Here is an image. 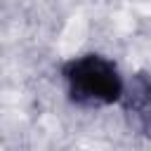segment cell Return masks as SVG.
<instances>
[{
  "instance_id": "2",
  "label": "cell",
  "mask_w": 151,
  "mask_h": 151,
  "mask_svg": "<svg viewBox=\"0 0 151 151\" xmlns=\"http://www.w3.org/2000/svg\"><path fill=\"white\" fill-rule=\"evenodd\" d=\"M118 106L125 111L132 130L149 137V130H151V78L146 71H137L130 78H125V90H123Z\"/></svg>"
},
{
  "instance_id": "1",
  "label": "cell",
  "mask_w": 151,
  "mask_h": 151,
  "mask_svg": "<svg viewBox=\"0 0 151 151\" xmlns=\"http://www.w3.org/2000/svg\"><path fill=\"white\" fill-rule=\"evenodd\" d=\"M59 78L64 83L66 99L87 111L118 106L125 90L120 66L101 52H83L64 59L59 66Z\"/></svg>"
}]
</instances>
